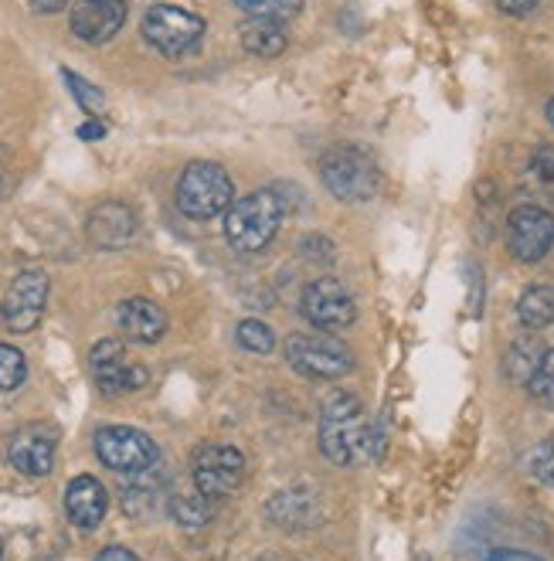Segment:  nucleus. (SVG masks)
I'll list each match as a JSON object with an SVG mask.
<instances>
[{"mask_svg": "<svg viewBox=\"0 0 554 561\" xmlns=\"http://www.w3.org/2000/svg\"><path fill=\"white\" fill-rule=\"evenodd\" d=\"M320 453L334 467H361L381 453V439L354 394H334L320 412Z\"/></svg>", "mask_w": 554, "mask_h": 561, "instance_id": "f257e3e1", "label": "nucleus"}, {"mask_svg": "<svg viewBox=\"0 0 554 561\" xmlns=\"http://www.w3.org/2000/svg\"><path fill=\"white\" fill-rule=\"evenodd\" d=\"M282 221V202L276 191H255L245 194L224 211V239L239 252H263Z\"/></svg>", "mask_w": 554, "mask_h": 561, "instance_id": "f03ea898", "label": "nucleus"}, {"mask_svg": "<svg viewBox=\"0 0 554 561\" xmlns=\"http://www.w3.org/2000/svg\"><path fill=\"white\" fill-rule=\"evenodd\" d=\"M232 205H235V184L221 163H211V160L187 163L177 181V208L187 218L208 221V218L228 211Z\"/></svg>", "mask_w": 554, "mask_h": 561, "instance_id": "7ed1b4c3", "label": "nucleus"}, {"mask_svg": "<svg viewBox=\"0 0 554 561\" xmlns=\"http://www.w3.org/2000/svg\"><path fill=\"white\" fill-rule=\"evenodd\" d=\"M320 178L337 202L361 205L378 191V163L361 147L337 144L320 157Z\"/></svg>", "mask_w": 554, "mask_h": 561, "instance_id": "20e7f679", "label": "nucleus"}, {"mask_svg": "<svg viewBox=\"0 0 554 561\" xmlns=\"http://www.w3.org/2000/svg\"><path fill=\"white\" fill-rule=\"evenodd\" d=\"M143 38L168 58L191 55L205 38V21L198 14H191L174 4H153L143 14Z\"/></svg>", "mask_w": 554, "mask_h": 561, "instance_id": "39448f33", "label": "nucleus"}, {"mask_svg": "<svg viewBox=\"0 0 554 561\" xmlns=\"http://www.w3.org/2000/svg\"><path fill=\"white\" fill-rule=\"evenodd\" d=\"M191 473L198 493H205L208 501L232 497L245 480V456L235 446L224 443H201L191 456Z\"/></svg>", "mask_w": 554, "mask_h": 561, "instance_id": "423d86ee", "label": "nucleus"}, {"mask_svg": "<svg viewBox=\"0 0 554 561\" xmlns=\"http://www.w3.org/2000/svg\"><path fill=\"white\" fill-rule=\"evenodd\" d=\"M95 456L103 459V463L116 473H143V470H153L157 463V443L140 433V428H129V425H106L95 433Z\"/></svg>", "mask_w": 554, "mask_h": 561, "instance_id": "0eeeda50", "label": "nucleus"}, {"mask_svg": "<svg viewBox=\"0 0 554 561\" xmlns=\"http://www.w3.org/2000/svg\"><path fill=\"white\" fill-rule=\"evenodd\" d=\"M286 360L307 378H341L354 368V354L337 337L292 334L286 341Z\"/></svg>", "mask_w": 554, "mask_h": 561, "instance_id": "6e6552de", "label": "nucleus"}, {"mask_svg": "<svg viewBox=\"0 0 554 561\" xmlns=\"http://www.w3.org/2000/svg\"><path fill=\"white\" fill-rule=\"evenodd\" d=\"M300 310H303V317H307L316 330H327V334H337V330L350 327L354 317H357V304H354L350 289H347L341 279H334V276L313 279V283L303 289Z\"/></svg>", "mask_w": 554, "mask_h": 561, "instance_id": "1a4fd4ad", "label": "nucleus"}, {"mask_svg": "<svg viewBox=\"0 0 554 561\" xmlns=\"http://www.w3.org/2000/svg\"><path fill=\"white\" fill-rule=\"evenodd\" d=\"M507 245L520 262H541L554 249V215L538 205H520L507 218Z\"/></svg>", "mask_w": 554, "mask_h": 561, "instance_id": "9d476101", "label": "nucleus"}, {"mask_svg": "<svg viewBox=\"0 0 554 561\" xmlns=\"http://www.w3.org/2000/svg\"><path fill=\"white\" fill-rule=\"evenodd\" d=\"M89 365H92V378L100 385L106 394H129L147 385V368L137 365V360L126 357V347L123 341L109 337V341H100L89 354Z\"/></svg>", "mask_w": 554, "mask_h": 561, "instance_id": "9b49d317", "label": "nucleus"}, {"mask_svg": "<svg viewBox=\"0 0 554 561\" xmlns=\"http://www.w3.org/2000/svg\"><path fill=\"white\" fill-rule=\"evenodd\" d=\"M45 304H48V276L38 273V270H24L14 276L8 296H4V323L18 334H27V330H35L42 313H45Z\"/></svg>", "mask_w": 554, "mask_h": 561, "instance_id": "f8f14e48", "label": "nucleus"}, {"mask_svg": "<svg viewBox=\"0 0 554 561\" xmlns=\"http://www.w3.org/2000/svg\"><path fill=\"white\" fill-rule=\"evenodd\" d=\"M126 24V0H79L72 11V35L85 45H106Z\"/></svg>", "mask_w": 554, "mask_h": 561, "instance_id": "ddd939ff", "label": "nucleus"}, {"mask_svg": "<svg viewBox=\"0 0 554 561\" xmlns=\"http://www.w3.org/2000/svg\"><path fill=\"white\" fill-rule=\"evenodd\" d=\"M11 467L24 477H48L55 467V433L45 425H27L8 446Z\"/></svg>", "mask_w": 554, "mask_h": 561, "instance_id": "4468645a", "label": "nucleus"}, {"mask_svg": "<svg viewBox=\"0 0 554 561\" xmlns=\"http://www.w3.org/2000/svg\"><path fill=\"white\" fill-rule=\"evenodd\" d=\"M65 511H69V520L76 527L95 531L109 511V493L95 477H76L69 483V490H65Z\"/></svg>", "mask_w": 554, "mask_h": 561, "instance_id": "2eb2a0df", "label": "nucleus"}, {"mask_svg": "<svg viewBox=\"0 0 554 561\" xmlns=\"http://www.w3.org/2000/svg\"><path fill=\"white\" fill-rule=\"evenodd\" d=\"M116 323L123 330V337L137 341V344H157L168 334V313L153 300H143V296H134V300L119 304Z\"/></svg>", "mask_w": 554, "mask_h": 561, "instance_id": "dca6fc26", "label": "nucleus"}, {"mask_svg": "<svg viewBox=\"0 0 554 561\" xmlns=\"http://www.w3.org/2000/svg\"><path fill=\"white\" fill-rule=\"evenodd\" d=\"M137 232V215L123 202H103L89 215V239L100 249H119L134 239Z\"/></svg>", "mask_w": 554, "mask_h": 561, "instance_id": "f3484780", "label": "nucleus"}, {"mask_svg": "<svg viewBox=\"0 0 554 561\" xmlns=\"http://www.w3.org/2000/svg\"><path fill=\"white\" fill-rule=\"evenodd\" d=\"M242 45L249 55L258 58H276L286 51L289 38L282 31V21H269V18H252L249 24H242Z\"/></svg>", "mask_w": 554, "mask_h": 561, "instance_id": "a211bd4d", "label": "nucleus"}, {"mask_svg": "<svg viewBox=\"0 0 554 561\" xmlns=\"http://www.w3.org/2000/svg\"><path fill=\"white\" fill-rule=\"evenodd\" d=\"M517 320L528 330H544L554 323V286H531L517 304Z\"/></svg>", "mask_w": 554, "mask_h": 561, "instance_id": "6ab92c4d", "label": "nucleus"}, {"mask_svg": "<svg viewBox=\"0 0 554 561\" xmlns=\"http://www.w3.org/2000/svg\"><path fill=\"white\" fill-rule=\"evenodd\" d=\"M541 357H544V347H541L538 337H520V341L507 351V357H504V371H507L510 381L528 385V381L534 378L538 365H541Z\"/></svg>", "mask_w": 554, "mask_h": 561, "instance_id": "aec40b11", "label": "nucleus"}, {"mask_svg": "<svg viewBox=\"0 0 554 561\" xmlns=\"http://www.w3.org/2000/svg\"><path fill=\"white\" fill-rule=\"evenodd\" d=\"M171 517L184 527V531H205V527L211 524V504L205 493H198V497H187V493H181V497L171 501Z\"/></svg>", "mask_w": 554, "mask_h": 561, "instance_id": "412c9836", "label": "nucleus"}, {"mask_svg": "<svg viewBox=\"0 0 554 561\" xmlns=\"http://www.w3.org/2000/svg\"><path fill=\"white\" fill-rule=\"evenodd\" d=\"M235 8L245 11L249 18H269V21H286L300 14L303 0H235Z\"/></svg>", "mask_w": 554, "mask_h": 561, "instance_id": "4be33fe9", "label": "nucleus"}, {"mask_svg": "<svg viewBox=\"0 0 554 561\" xmlns=\"http://www.w3.org/2000/svg\"><path fill=\"white\" fill-rule=\"evenodd\" d=\"M235 341L252 351V354H269L276 347V334H273V327L263 323V320H242L239 330H235Z\"/></svg>", "mask_w": 554, "mask_h": 561, "instance_id": "5701e85b", "label": "nucleus"}, {"mask_svg": "<svg viewBox=\"0 0 554 561\" xmlns=\"http://www.w3.org/2000/svg\"><path fill=\"white\" fill-rule=\"evenodd\" d=\"M61 79H65V85L72 89L76 103H79L89 116H103V113H106V95H103L100 89H95L92 82H85L82 76H76V72H69V69L61 72Z\"/></svg>", "mask_w": 554, "mask_h": 561, "instance_id": "b1692460", "label": "nucleus"}, {"mask_svg": "<svg viewBox=\"0 0 554 561\" xmlns=\"http://www.w3.org/2000/svg\"><path fill=\"white\" fill-rule=\"evenodd\" d=\"M27 378L24 354L11 344H0V391H14Z\"/></svg>", "mask_w": 554, "mask_h": 561, "instance_id": "393cba45", "label": "nucleus"}, {"mask_svg": "<svg viewBox=\"0 0 554 561\" xmlns=\"http://www.w3.org/2000/svg\"><path fill=\"white\" fill-rule=\"evenodd\" d=\"M528 388H531V394H534L538 402L554 405V347H551V351H544L541 365H538L534 378L528 381Z\"/></svg>", "mask_w": 554, "mask_h": 561, "instance_id": "a878e982", "label": "nucleus"}, {"mask_svg": "<svg viewBox=\"0 0 554 561\" xmlns=\"http://www.w3.org/2000/svg\"><path fill=\"white\" fill-rule=\"evenodd\" d=\"M531 473H534L538 483L554 486V436L544 439V443L534 449V456H531Z\"/></svg>", "mask_w": 554, "mask_h": 561, "instance_id": "bb28decb", "label": "nucleus"}, {"mask_svg": "<svg viewBox=\"0 0 554 561\" xmlns=\"http://www.w3.org/2000/svg\"><path fill=\"white\" fill-rule=\"evenodd\" d=\"M531 174L554 191V147H538L531 157Z\"/></svg>", "mask_w": 554, "mask_h": 561, "instance_id": "cd10ccee", "label": "nucleus"}, {"mask_svg": "<svg viewBox=\"0 0 554 561\" xmlns=\"http://www.w3.org/2000/svg\"><path fill=\"white\" fill-rule=\"evenodd\" d=\"M538 4H541V0H497V8H500L504 14H513V18H524V14H531Z\"/></svg>", "mask_w": 554, "mask_h": 561, "instance_id": "c85d7f7f", "label": "nucleus"}, {"mask_svg": "<svg viewBox=\"0 0 554 561\" xmlns=\"http://www.w3.org/2000/svg\"><path fill=\"white\" fill-rule=\"evenodd\" d=\"M486 561H544V558H538L531 551H517V548H497V551H490Z\"/></svg>", "mask_w": 554, "mask_h": 561, "instance_id": "c756f323", "label": "nucleus"}, {"mask_svg": "<svg viewBox=\"0 0 554 561\" xmlns=\"http://www.w3.org/2000/svg\"><path fill=\"white\" fill-rule=\"evenodd\" d=\"M27 4L35 14H58L69 8V0H27Z\"/></svg>", "mask_w": 554, "mask_h": 561, "instance_id": "7c9ffc66", "label": "nucleus"}, {"mask_svg": "<svg viewBox=\"0 0 554 561\" xmlns=\"http://www.w3.org/2000/svg\"><path fill=\"white\" fill-rule=\"evenodd\" d=\"M95 561H140L134 551H129V548H119V545H113V548H103L100 551V558H95Z\"/></svg>", "mask_w": 554, "mask_h": 561, "instance_id": "2f4dec72", "label": "nucleus"}, {"mask_svg": "<svg viewBox=\"0 0 554 561\" xmlns=\"http://www.w3.org/2000/svg\"><path fill=\"white\" fill-rule=\"evenodd\" d=\"M79 137H82V140H103V137H106V126H103L100 119H92V123H85V126L79 129Z\"/></svg>", "mask_w": 554, "mask_h": 561, "instance_id": "473e14b6", "label": "nucleus"}, {"mask_svg": "<svg viewBox=\"0 0 554 561\" xmlns=\"http://www.w3.org/2000/svg\"><path fill=\"white\" fill-rule=\"evenodd\" d=\"M547 119H551V126H554V99L547 103Z\"/></svg>", "mask_w": 554, "mask_h": 561, "instance_id": "72a5a7b5", "label": "nucleus"}]
</instances>
